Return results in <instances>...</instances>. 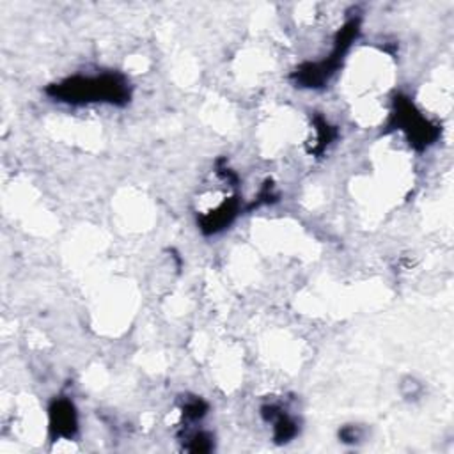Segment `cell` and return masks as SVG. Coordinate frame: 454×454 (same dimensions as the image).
I'll return each mask as SVG.
<instances>
[{
  "instance_id": "6da1fadb",
  "label": "cell",
  "mask_w": 454,
  "mask_h": 454,
  "mask_svg": "<svg viewBox=\"0 0 454 454\" xmlns=\"http://www.w3.org/2000/svg\"><path fill=\"white\" fill-rule=\"evenodd\" d=\"M55 96L67 101H110L121 103L128 96L126 83L115 74L94 78H73L55 85Z\"/></svg>"
},
{
  "instance_id": "7a4b0ae2",
  "label": "cell",
  "mask_w": 454,
  "mask_h": 454,
  "mask_svg": "<svg viewBox=\"0 0 454 454\" xmlns=\"http://www.w3.org/2000/svg\"><path fill=\"white\" fill-rule=\"evenodd\" d=\"M51 429L57 436H71L76 429V413L69 401H57L51 408Z\"/></svg>"
}]
</instances>
